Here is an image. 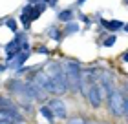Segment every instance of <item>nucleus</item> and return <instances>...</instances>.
<instances>
[{"label":"nucleus","instance_id":"obj_1","mask_svg":"<svg viewBox=\"0 0 128 124\" xmlns=\"http://www.w3.org/2000/svg\"><path fill=\"white\" fill-rule=\"evenodd\" d=\"M50 79L53 80V86H55V93L57 95H62V93L68 91V77H66V71H64V68L57 66V64H50L48 66V71Z\"/></svg>","mask_w":128,"mask_h":124},{"label":"nucleus","instance_id":"obj_2","mask_svg":"<svg viewBox=\"0 0 128 124\" xmlns=\"http://www.w3.org/2000/svg\"><path fill=\"white\" fill-rule=\"evenodd\" d=\"M64 71H66V77H68V86H70V90L80 91V75H82V71H80L79 62L70 60V62L66 64V68H64Z\"/></svg>","mask_w":128,"mask_h":124},{"label":"nucleus","instance_id":"obj_3","mask_svg":"<svg viewBox=\"0 0 128 124\" xmlns=\"http://www.w3.org/2000/svg\"><path fill=\"white\" fill-rule=\"evenodd\" d=\"M108 106H110V111H112V115H115V117H123L124 111H126V99H124V95H123V91L114 90L112 95L108 97Z\"/></svg>","mask_w":128,"mask_h":124},{"label":"nucleus","instance_id":"obj_4","mask_svg":"<svg viewBox=\"0 0 128 124\" xmlns=\"http://www.w3.org/2000/svg\"><path fill=\"white\" fill-rule=\"evenodd\" d=\"M102 97H106V93H104V90L99 84L90 86V91H88V95H86V99L90 100V104L94 106V108H99V106H101Z\"/></svg>","mask_w":128,"mask_h":124},{"label":"nucleus","instance_id":"obj_5","mask_svg":"<svg viewBox=\"0 0 128 124\" xmlns=\"http://www.w3.org/2000/svg\"><path fill=\"white\" fill-rule=\"evenodd\" d=\"M37 84L42 88V90L46 93H55V86H53V80L50 79V75L46 73V71H38L37 75H35V79H33Z\"/></svg>","mask_w":128,"mask_h":124},{"label":"nucleus","instance_id":"obj_6","mask_svg":"<svg viewBox=\"0 0 128 124\" xmlns=\"http://www.w3.org/2000/svg\"><path fill=\"white\" fill-rule=\"evenodd\" d=\"M48 106L51 108V111H53V115L57 119H66V106H64V102L60 99H53Z\"/></svg>","mask_w":128,"mask_h":124},{"label":"nucleus","instance_id":"obj_7","mask_svg":"<svg viewBox=\"0 0 128 124\" xmlns=\"http://www.w3.org/2000/svg\"><path fill=\"white\" fill-rule=\"evenodd\" d=\"M26 86H28V90H30V95L33 100H42L46 97V91L40 88L35 80H30V82H26Z\"/></svg>","mask_w":128,"mask_h":124},{"label":"nucleus","instance_id":"obj_8","mask_svg":"<svg viewBox=\"0 0 128 124\" xmlns=\"http://www.w3.org/2000/svg\"><path fill=\"white\" fill-rule=\"evenodd\" d=\"M28 58H30V53H28V51H22L20 55H16V57L13 58V60H9V68H15V69H16V68H22V64H24Z\"/></svg>","mask_w":128,"mask_h":124},{"label":"nucleus","instance_id":"obj_9","mask_svg":"<svg viewBox=\"0 0 128 124\" xmlns=\"http://www.w3.org/2000/svg\"><path fill=\"white\" fill-rule=\"evenodd\" d=\"M101 24H102V27L110 29V31H119V29L124 27V22H121V20H101Z\"/></svg>","mask_w":128,"mask_h":124},{"label":"nucleus","instance_id":"obj_10","mask_svg":"<svg viewBox=\"0 0 128 124\" xmlns=\"http://www.w3.org/2000/svg\"><path fill=\"white\" fill-rule=\"evenodd\" d=\"M46 33H48V37H50V38L57 40V42H59V40H62V37H64V33H60V31H59V29H57L55 26L48 27V29H46Z\"/></svg>","mask_w":128,"mask_h":124},{"label":"nucleus","instance_id":"obj_11","mask_svg":"<svg viewBox=\"0 0 128 124\" xmlns=\"http://www.w3.org/2000/svg\"><path fill=\"white\" fill-rule=\"evenodd\" d=\"M59 20L60 22H72V18H73V9H64V11H59Z\"/></svg>","mask_w":128,"mask_h":124},{"label":"nucleus","instance_id":"obj_12","mask_svg":"<svg viewBox=\"0 0 128 124\" xmlns=\"http://www.w3.org/2000/svg\"><path fill=\"white\" fill-rule=\"evenodd\" d=\"M77 31H79V24L77 22H68L66 27H64V37H70V35H73Z\"/></svg>","mask_w":128,"mask_h":124},{"label":"nucleus","instance_id":"obj_13","mask_svg":"<svg viewBox=\"0 0 128 124\" xmlns=\"http://www.w3.org/2000/svg\"><path fill=\"white\" fill-rule=\"evenodd\" d=\"M40 113H42V117H46V121H48V122H53L55 121V115H53V111H51L50 106H42V108H40Z\"/></svg>","mask_w":128,"mask_h":124},{"label":"nucleus","instance_id":"obj_14","mask_svg":"<svg viewBox=\"0 0 128 124\" xmlns=\"http://www.w3.org/2000/svg\"><path fill=\"white\" fill-rule=\"evenodd\" d=\"M8 111H9V115L13 117V121H15V122H24V117H22V115L18 113L16 106H15V108H8Z\"/></svg>","mask_w":128,"mask_h":124},{"label":"nucleus","instance_id":"obj_15","mask_svg":"<svg viewBox=\"0 0 128 124\" xmlns=\"http://www.w3.org/2000/svg\"><path fill=\"white\" fill-rule=\"evenodd\" d=\"M0 122H15V121H13V117L9 115V111H8V110H4V108L0 110Z\"/></svg>","mask_w":128,"mask_h":124},{"label":"nucleus","instance_id":"obj_16","mask_svg":"<svg viewBox=\"0 0 128 124\" xmlns=\"http://www.w3.org/2000/svg\"><path fill=\"white\" fill-rule=\"evenodd\" d=\"M6 26H8L13 33H18V26H16V20L15 18H8V20H6Z\"/></svg>","mask_w":128,"mask_h":124},{"label":"nucleus","instance_id":"obj_17","mask_svg":"<svg viewBox=\"0 0 128 124\" xmlns=\"http://www.w3.org/2000/svg\"><path fill=\"white\" fill-rule=\"evenodd\" d=\"M20 22H22V24H24V27L28 29V27L31 26V18H30V15H28V13H20Z\"/></svg>","mask_w":128,"mask_h":124},{"label":"nucleus","instance_id":"obj_18","mask_svg":"<svg viewBox=\"0 0 128 124\" xmlns=\"http://www.w3.org/2000/svg\"><path fill=\"white\" fill-rule=\"evenodd\" d=\"M115 38H117L115 35H110V37H106V40L102 42V46H104V48H112V46L115 44Z\"/></svg>","mask_w":128,"mask_h":124},{"label":"nucleus","instance_id":"obj_19","mask_svg":"<svg viewBox=\"0 0 128 124\" xmlns=\"http://www.w3.org/2000/svg\"><path fill=\"white\" fill-rule=\"evenodd\" d=\"M0 108H4V110H8V108H15V104L11 102L9 99H0Z\"/></svg>","mask_w":128,"mask_h":124},{"label":"nucleus","instance_id":"obj_20","mask_svg":"<svg viewBox=\"0 0 128 124\" xmlns=\"http://www.w3.org/2000/svg\"><path fill=\"white\" fill-rule=\"evenodd\" d=\"M37 53H38V55H48V48H44V46H38V48H37Z\"/></svg>","mask_w":128,"mask_h":124},{"label":"nucleus","instance_id":"obj_21","mask_svg":"<svg viewBox=\"0 0 128 124\" xmlns=\"http://www.w3.org/2000/svg\"><path fill=\"white\" fill-rule=\"evenodd\" d=\"M68 124H86V122H84L82 119H72V121H70Z\"/></svg>","mask_w":128,"mask_h":124},{"label":"nucleus","instance_id":"obj_22","mask_svg":"<svg viewBox=\"0 0 128 124\" xmlns=\"http://www.w3.org/2000/svg\"><path fill=\"white\" fill-rule=\"evenodd\" d=\"M30 2V5H38V4H42L44 0H28Z\"/></svg>","mask_w":128,"mask_h":124},{"label":"nucleus","instance_id":"obj_23","mask_svg":"<svg viewBox=\"0 0 128 124\" xmlns=\"http://www.w3.org/2000/svg\"><path fill=\"white\" fill-rule=\"evenodd\" d=\"M8 69V64H0V73H4Z\"/></svg>","mask_w":128,"mask_h":124},{"label":"nucleus","instance_id":"obj_24","mask_svg":"<svg viewBox=\"0 0 128 124\" xmlns=\"http://www.w3.org/2000/svg\"><path fill=\"white\" fill-rule=\"evenodd\" d=\"M44 4H50V5H55L57 0H44Z\"/></svg>","mask_w":128,"mask_h":124},{"label":"nucleus","instance_id":"obj_25","mask_svg":"<svg viewBox=\"0 0 128 124\" xmlns=\"http://www.w3.org/2000/svg\"><path fill=\"white\" fill-rule=\"evenodd\" d=\"M123 60H124V62H128V53H124V55H123Z\"/></svg>","mask_w":128,"mask_h":124},{"label":"nucleus","instance_id":"obj_26","mask_svg":"<svg viewBox=\"0 0 128 124\" xmlns=\"http://www.w3.org/2000/svg\"><path fill=\"white\" fill-rule=\"evenodd\" d=\"M84 2H86V0H77V4H79V5H82Z\"/></svg>","mask_w":128,"mask_h":124},{"label":"nucleus","instance_id":"obj_27","mask_svg":"<svg viewBox=\"0 0 128 124\" xmlns=\"http://www.w3.org/2000/svg\"><path fill=\"white\" fill-rule=\"evenodd\" d=\"M124 115L128 117V100H126V111H124Z\"/></svg>","mask_w":128,"mask_h":124},{"label":"nucleus","instance_id":"obj_28","mask_svg":"<svg viewBox=\"0 0 128 124\" xmlns=\"http://www.w3.org/2000/svg\"><path fill=\"white\" fill-rule=\"evenodd\" d=\"M123 29H124V31L128 33V24H124V27H123Z\"/></svg>","mask_w":128,"mask_h":124},{"label":"nucleus","instance_id":"obj_29","mask_svg":"<svg viewBox=\"0 0 128 124\" xmlns=\"http://www.w3.org/2000/svg\"><path fill=\"white\" fill-rule=\"evenodd\" d=\"M124 4H126V5H128V0H124Z\"/></svg>","mask_w":128,"mask_h":124},{"label":"nucleus","instance_id":"obj_30","mask_svg":"<svg viewBox=\"0 0 128 124\" xmlns=\"http://www.w3.org/2000/svg\"><path fill=\"white\" fill-rule=\"evenodd\" d=\"M126 91H128V84H126Z\"/></svg>","mask_w":128,"mask_h":124}]
</instances>
